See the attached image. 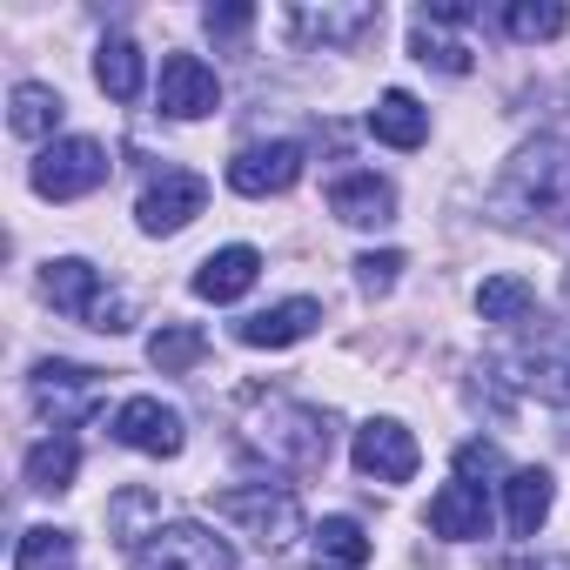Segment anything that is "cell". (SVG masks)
I'll return each instance as SVG.
<instances>
[{
  "label": "cell",
  "mask_w": 570,
  "mask_h": 570,
  "mask_svg": "<svg viewBox=\"0 0 570 570\" xmlns=\"http://www.w3.org/2000/svg\"><path fill=\"white\" fill-rule=\"evenodd\" d=\"M14 570H75V537L61 523H35L14 543Z\"/></svg>",
  "instance_id": "25"
},
{
  "label": "cell",
  "mask_w": 570,
  "mask_h": 570,
  "mask_svg": "<svg viewBox=\"0 0 570 570\" xmlns=\"http://www.w3.org/2000/svg\"><path fill=\"white\" fill-rule=\"evenodd\" d=\"M396 275H403V255L396 248H383V255H356V282L370 296H390L396 289Z\"/></svg>",
  "instance_id": "30"
},
{
  "label": "cell",
  "mask_w": 570,
  "mask_h": 570,
  "mask_svg": "<svg viewBox=\"0 0 570 570\" xmlns=\"http://www.w3.org/2000/svg\"><path fill=\"white\" fill-rule=\"evenodd\" d=\"M330 215L350 222V228H383V222H396V188L383 175L356 168V175L330 181Z\"/></svg>",
  "instance_id": "14"
},
{
  "label": "cell",
  "mask_w": 570,
  "mask_h": 570,
  "mask_svg": "<svg viewBox=\"0 0 570 570\" xmlns=\"http://www.w3.org/2000/svg\"><path fill=\"white\" fill-rule=\"evenodd\" d=\"M75 470H81V443L75 436H48V443H35L28 450V490H48V497H61L68 483H75Z\"/></svg>",
  "instance_id": "22"
},
{
  "label": "cell",
  "mask_w": 570,
  "mask_h": 570,
  "mask_svg": "<svg viewBox=\"0 0 570 570\" xmlns=\"http://www.w3.org/2000/svg\"><path fill=\"white\" fill-rule=\"evenodd\" d=\"M208 356V336L195 330V323H161L155 336H148V363L161 370V376H181V370H195Z\"/></svg>",
  "instance_id": "24"
},
{
  "label": "cell",
  "mask_w": 570,
  "mask_h": 570,
  "mask_svg": "<svg viewBox=\"0 0 570 570\" xmlns=\"http://www.w3.org/2000/svg\"><path fill=\"white\" fill-rule=\"evenodd\" d=\"M155 101H161V115H175V121H202V115H215L222 81H215V68H208L202 55H168Z\"/></svg>",
  "instance_id": "10"
},
{
  "label": "cell",
  "mask_w": 570,
  "mask_h": 570,
  "mask_svg": "<svg viewBox=\"0 0 570 570\" xmlns=\"http://www.w3.org/2000/svg\"><path fill=\"white\" fill-rule=\"evenodd\" d=\"M248 21H255V8H208V14H202V28H208V35H222V41L248 35Z\"/></svg>",
  "instance_id": "32"
},
{
  "label": "cell",
  "mask_w": 570,
  "mask_h": 570,
  "mask_svg": "<svg viewBox=\"0 0 570 570\" xmlns=\"http://www.w3.org/2000/svg\"><path fill=\"white\" fill-rule=\"evenodd\" d=\"M530 570H570V557H537Z\"/></svg>",
  "instance_id": "33"
},
{
  "label": "cell",
  "mask_w": 570,
  "mask_h": 570,
  "mask_svg": "<svg viewBox=\"0 0 570 570\" xmlns=\"http://www.w3.org/2000/svg\"><path fill=\"white\" fill-rule=\"evenodd\" d=\"M370 135L390 141V148H423V141H430V108H423L416 95L390 88V95L370 108Z\"/></svg>",
  "instance_id": "19"
},
{
  "label": "cell",
  "mask_w": 570,
  "mask_h": 570,
  "mask_svg": "<svg viewBox=\"0 0 570 570\" xmlns=\"http://www.w3.org/2000/svg\"><path fill=\"white\" fill-rule=\"evenodd\" d=\"M35 410L68 436L81 416L101 410V376L81 370V363H35Z\"/></svg>",
  "instance_id": "8"
},
{
  "label": "cell",
  "mask_w": 570,
  "mask_h": 570,
  "mask_svg": "<svg viewBox=\"0 0 570 570\" xmlns=\"http://www.w3.org/2000/svg\"><path fill=\"white\" fill-rule=\"evenodd\" d=\"M476 316L503 323V330H523V323H537V289L517 282V275H490L483 289H476Z\"/></svg>",
  "instance_id": "21"
},
{
  "label": "cell",
  "mask_w": 570,
  "mask_h": 570,
  "mask_svg": "<svg viewBox=\"0 0 570 570\" xmlns=\"http://www.w3.org/2000/svg\"><path fill=\"white\" fill-rule=\"evenodd\" d=\"M497 470H503L497 443H463V450H456V476H463V483H476V476H497Z\"/></svg>",
  "instance_id": "31"
},
{
  "label": "cell",
  "mask_w": 570,
  "mask_h": 570,
  "mask_svg": "<svg viewBox=\"0 0 570 570\" xmlns=\"http://www.w3.org/2000/svg\"><path fill=\"white\" fill-rule=\"evenodd\" d=\"M510 370L530 396L570 410V323H523L517 330V350H510Z\"/></svg>",
  "instance_id": "4"
},
{
  "label": "cell",
  "mask_w": 570,
  "mask_h": 570,
  "mask_svg": "<svg viewBox=\"0 0 570 570\" xmlns=\"http://www.w3.org/2000/svg\"><path fill=\"white\" fill-rule=\"evenodd\" d=\"M108 430H115V443H128V450H141V456H181V443H188L181 410H168L161 396H128Z\"/></svg>",
  "instance_id": "9"
},
{
  "label": "cell",
  "mask_w": 570,
  "mask_h": 570,
  "mask_svg": "<svg viewBox=\"0 0 570 570\" xmlns=\"http://www.w3.org/2000/svg\"><path fill=\"white\" fill-rule=\"evenodd\" d=\"M303 181V148L296 141H268V148H242L228 161V188L235 195H282Z\"/></svg>",
  "instance_id": "12"
},
{
  "label": "cell",
  "mask_w": 570,
  "mask_h": 570,
  "mask_svg": "<svg viewBox=\"0 0 570 570\" xmlns=\"http://www.w3.org/2000/svg\"><path fill=\"white\" fill-rule=\"evenodd\" d=\"M108 168H115L108 148L88 141V135L48 141L41 161H35V195H48V202H81V195H95V188L108 181Z\"/></svg>",
  "instance_id": "6"
},
{
  "label": "cell",
  "mask_w": 570,
  "mask_h": 570,
  "mask_svg": "<svg viewBox=\"0 0 570 570\" xmlns=\"http://www.w3.org/2000/svg\"><path fill=\"white\" fill-rule=\"evenodd\" d=\"M215 517L228 523V530H242L255 550H268V557H282L296 537H303V503L289 497V490H268V483H242V490H222L215 497Z\"/></svg>",
  "instance_id": "2"
},
{
  "label": "cell",
  "mask_w": 570,
  "mask_h": 570,
  "mask_svg": "<svg viewBox=\"0 0 570 570\" xmlns=\"http://www.w3.org/2000/svg\"><path fill=\"white\" fill-rule=\"evenodd\" d=\"M430 530L450 537V543H470V537H490V503H483V483H443L430 497Z\"/></svg>",
  "instance_id": "15"
},
{
  "label": "cell",
  "mask_w": 570,
  "mask_h": 570,
  "mask_svg": "<svg viewBox=\"0 0 570 570\" xmlns=\"http://www.w3.org/2000/svg\"><path fill=\"white\" fill-rule=\"evenodd\" d=\"M316 323H323V303H316V296H289V303H268V309L242 316V323H235V343H248V350H289V343H303Z\"/></svg>",
  "instance_id": "13"
},
{
  "label": "cell",
  "mask_w": 570,
  "mask_h": 570,
  "mask_svg": "<svg viewBox=\"0 0 570 570\" xmlns=\"http://www.w3.org/2000/svg\"><path fill=\"white\" fill-rule=\"evenodd\" d=\"M255 275H262V255H255L248 242L215 248V255L195 268V296H202V303H242V296L255 289Z\"/></svg>",
  "instance_id": "16"
},
{
  "label": "cell",
  "mask_w": 570,
  "mask_h": 570,
  "mask_svg": "<svg viewBox=\"0 0 570 570\" xmlns=\"http://www.w3.org/2000/svg\"><path fill=\"white\" fill-rule=\"evenodd\" d=\"M95 81H101V95H108V101H135V95H141V81H148L141 48H135L128 35H108V41L95 48Z\"/></svg>",
  "instance_id": "20"
},
{
  "label": "cell",
  "mask_w": 570,
  "mask_h": 570,
  "mask_svg": "<svg viewBox=\"0 0 570 570\" xmlns=\"http://www.w3.org/2000/svg\"><path fill=\"white\" fill-rule=\"evenodd\" d=\"M202 208H208V181H202L195 168H161V175L141 188L135 222H141L148 235H181Z\"/></svg>",
  "instance_id": "7"
},
{
  "label": "cell",
  "mask_w": 570,
  "mask_h": 570,
  "mask_svg": "<svg viewBox=\"0 0 570 570\" xmlns=\"http://www.w3.org/2000/svg\"><path fill=\"white\" fill-rule=\"evenodd\" d=\"M416 463H423V450H416V436H410L396 416H376V423L356 430V470H363V476H376V483H410Z\"/></svg>",
  "instance_id": "11"
},
{
  "label": "cell",
  "mask_w": 570,
  "mask_h": 570,
  "mask_svg": "<svg viewBox=\"0 0 570 570\" xmlns=\"http://www.w3.org/2000/svg\"><path fill=\"white\" fill-rule=\"evenodd\" d=\"M503 28H510L517 41H557V35L570 28V14L557 8V0H510V8H503Z\"/></svg>",
  "instance_id": "27"
},
{
  "label": "cell",
  "mask_w": 570,
  "mask_h": 570,
  "mask_svg": "<svg viewBox=\"0 0 570 570\" xmlns=\"http://www.w3.org/2000/svg\"><path fill=\"white\" fill-rule=\"evenodd\" d=\"M510 181L537 202V215H550V208H557V161H550V141L523 148V155H517V168H510Z\"/></svg>",
  "instance_id": "28"
},
{
  "label": "cell",
  "mask_w": 570,
  "mask_h": 570,
  "mask_svg": "<svg viewBox=\"0 0 570 570\" xmlns=\"http://www.w3.org/2000/svg\"><path fill=\"white\" fill-rule=\"evenodd\" d=\"M8 121H14V135L41 141V135L61 128V95H55L48 81H21V88L8 95Z\"/></svg>",
  "instance_id": "23"
},
{
  "label": "cell",
  "mask_w": 570,
  "mask_h": 570,
  "mask_svg": "<svg viewBox=\"0 0 570 570\" xmlns=\"http://www.w3.org/2000/svg\"><path fill=\"white\" fill-rule=\"evenodd\" d=\"M242 443L255 456H268V470H289V476H309L330 463V443H336V423L296 396H255L248 423H242Z\"/></svg>",
  "instance_id": "1"
},
{
  "label": "cell",
  "mask_w": 570,
  "mask_h": 570,
  "mask_svg": "<svg viewBox=\"0 0 570 570\" xmlns=\"http://www.w3.org/2000/svg\"><path fill=\"white\" fill-rule=\"evenodd\" d=\"M410 55H416L423 68H436V75H470V48H463V41H443L430 21H416V35H410Z\"/></svg>",
  "instance_id": "29"
},
{
  "label": "cell",
  "mask_w": 570,
  "mask_h": 570,
  "mask_svg": "<svg viewBox=\"0 0 570 570\" xmlns=\"http://www.w3.org/2000/svg\"><path fill=\"white\" fill-rule=\"evenodd\" d=\"M41 289H48V303H55L61 316H75V323H88V330H101V336H121V330H128V296H115L108 282H101V268L81 262V255L48 262Z\"/></svg>",
  "instance_id": "3"
},
{
  "label": "cell",
  "mask_w": 570,
  "mask_h": 570,
  "mask_svg": "<svg viewBox=\"0 0 570 570\" xmlns=\"http://www.w3.org/2000/svg\"><path fill=\"white\" fill-rule=\"evenodd\" d=\"M550 503H557L550 470H510V483H503V517H510V537H537V530H543V517H550Z\"/></svg>",
  "instance_id": "17"
},
{
  "label": "cell",
  "mask_w": 570,
  "mask_h": 570,
  "mask_svg": "<svg viewBox=\"0 0 570 570\" xmlns=\"http://www.w3.org/2000/svg\"><path fill=\"white\" fill-rule=\"evenodd\" d=\"M128 570H235V543L208 523H155L128 550Z\"/></svg>",
  "instance_id": "5"
},
{
  "label": "cell",
  "mask_w": 570,
  "mask_h": 570,
  "mask_svg": "<svg viewBox=\"0 0 570 570\" xmlns=\"http://www.w3.org/2000/svg\"><path fill=\"white\" fill-rule=\"evenodd\" d=\"M296 28L316 41H356L376 28V8H296Z\"/></svg>",
  "instance_id": "26"
},
{
  "label": "cell",
  "mask_w": 570,
  "mask_h": 570,
  "mask_svg": "<svg viewBox=\"0 0 570 570\" xmlns=\"http://www.w3.org/2000/svg\"><path fill=\"white\" fill-rule=\"evenodd\" d=\"M370 530L356 523V517H323L316 530H309V557H316V570H363L370 563Z\"/></svg>",
  "instance_id": "18"
}]
</instances>
